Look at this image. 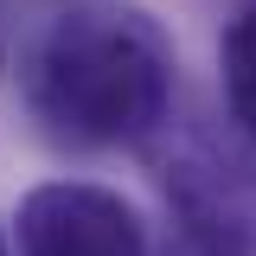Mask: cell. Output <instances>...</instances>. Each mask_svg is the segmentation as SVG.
Returning a JSON list of instances; mask_svg holds the SVG:
<instances>
[{
	"label": "cell",
	"instance_id": "6da1fadb",
	"mask_svg": "<svg viewBox=\"0 0 256 256\" xmlns=\"http://www.w3.org/2000/svg\"><path fill=\"white\" fill-rule=\"evenodd\" d=\"M173 45L148 13H64L32 52V116L58 148H128L166 122Z\"/></svg>",
	"mask_w": 256,
	"mask_h": 256
},
{
	"label": "cell",
	"instance_id": "7a4b0ae2",
	"mask_svg": "<svg viewBox=\"0 0 256 256\" xmlns=\"http://www.w3.org/2000/svg\"><path fill=\"white\" fill-rule=\"evenodd\" d=\"M20 256H148V224L109 186L45 180L20 198Z\"/></svg>",
	"mask_w": 256,
	"mask_h": 256
},
{
	"label": "cell",
	"instance_id": "3957f363",
	"mask_svg": "<svg viewBox=\"0 0 256 256\" xmlns=\"http://www.w3.org/2000/svg\"><path fill=\"white\" fill-rule=\"evenodd\" d=\"M218 70H224V102H230L237 128L256 141V6H244V13L224 26Z\"/></svg>",
	"mask_w": 256,
	"mask_h": 256
},
{
	"label": "cell",
	"instance_id": "277c9868",
	"mask_svg": "<svg viewBox=\"0 0 256 256\" xmlns=\"http://www.w3.org/2000/svg\"><path fill=\"white\" fill-rule=\"evenodd\" d=\"M0 256H6V237H0Z\"/></svg>",
	"mask_w": 256,
	"mask_h": 256
}]
</instances>
